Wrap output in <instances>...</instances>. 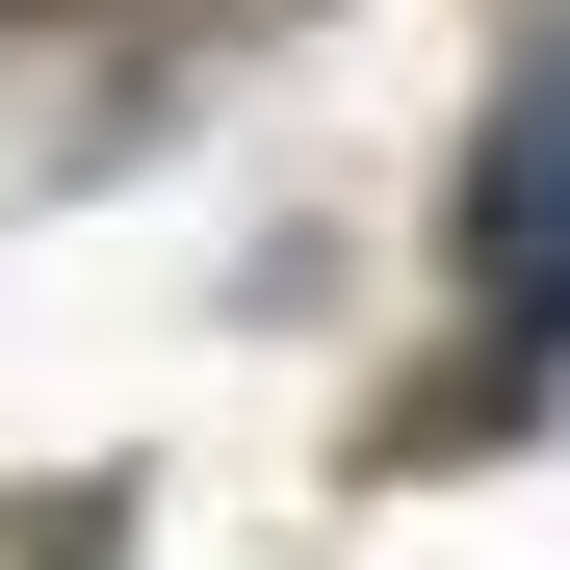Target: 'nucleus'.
<instances>
[{
	"label": "nucleus",
	"instance_id": "obj_1",
	"mask_svg": "<svg viewBox=\"0 0 570 570\" xmlns=\"http://www.w3.org/2000/svg\"><path fill=\"white\" fill-rule=\"evenodd\" d=\"M466 285H493V337H570V27L493 78V156H466Z\"/></svg>",
	"mask_w": 570,
	"mask_h": 570
}]
</instances>
